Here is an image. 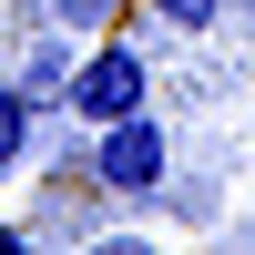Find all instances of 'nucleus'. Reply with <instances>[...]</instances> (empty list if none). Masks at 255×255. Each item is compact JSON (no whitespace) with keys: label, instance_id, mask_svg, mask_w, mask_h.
<instances>
[{"label":"nucleus","instance_id":"nucleus-6","mask_svg":"<svg viewBox=\"0 0 255 255\" xmlns=\"http://www.w3.org/2000/svg\"><path fill=\"white\" fill-rule=\"evenodd\" d=\"M113 10H123V0H51V20H61V31H82V41H92Z\"/></svg>","mask_w":255,"mask_h":255},{"label":"nucleus","instance_id":"nucleus-1","mask_svg":"<svg viewBox=\"0 0 255 255\" xmlns=\"http://www.w3.org/2000/svg\"><path fill=\"white\" fill-rule=\"evenodd\" d=\"M92 184H102L113 204H153L163 184H174V133L153 123V102L92 133Z\"/></svg>","mask_w":255,"mask_h":255},{"label":"nucleus","instance_id":"nucleus-4","mask_svg":"<svg viewBox=\"0 0 255 255\" xmlns=\"http://www.w3.org/2000/svg\"><path fill=\"white\" fill-rule=\"evenodd\" d=\"M31 143H41V102L20 92V82H0V174H20Z\"/></svg>","mask_w":255,"mask_h":255},{"label":"nucleus","instance_id":"nucleus-5","mask_svg":"<svg viewBox=\"0 0 255 255\" xmlns=\"http://www.w3.org/2000/svg\"><path fill=\"white\" fill-rule=\"evenodd\" d=\"M143 10H153V31H184V41H194V31L225 20V0H143Z\"/></svg>","mask_w":255,"mask_h":255},{"label":"nucleus","instance_id":"nucleus-3","mask_svg":"<svg viewBox=\"0 0 255 255\" xmlns=\"http://www.w3.org/2000/svg\"><path fill=\"white\" fill-rule=\"evenodd\" d=\"M72 31H61V20H51V41H31V61H20V92H31L41 102V113H61V92H72Z\"/></svg>","mask_w":255,"mask_h":255},{"label":"nucleus","instance_id":"nucleus-2","mask_svg":"<svg viewBox=\"0 0 255 255\" xmlns=\"http://www.w3.org/2000/svg\"><path fill=\"white\" fill-rule=\"evenodd\" d=\"M143 102H153V61H143L133 41H92V51L72 61V92H61V123L102 133V123L143 113Z\"/></svg>","mask_w":255,"mask_h":255}]
</instances>
